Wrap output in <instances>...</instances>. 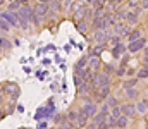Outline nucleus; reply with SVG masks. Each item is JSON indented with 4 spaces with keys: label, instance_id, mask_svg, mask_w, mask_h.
Instances as JSON below:
<instances>
[{
    "label": "nucleus",
    "instance_id": "f257e3e1",
    "mask_svg": "<svg viewBox=\"0 0 148 129\" xmlns=\"http://www.w3.org/2000/svg\"><path fill=\"white\" fill-rule=\"evenodd\" d=\"M33 10H35V9H33L29 3H24V5H21V9L16 12V14H17V19H19V24H21V28H23L24 31L29 29V19H31Z\"/></svg>",
    "mask_w": 148,
    "mask_h": 129
},
{
    "label": "nucleus",
    "instance_id": "f03ea898",
    "mask_svg": "<svg viewBox=\"0 0 148 129\" xmlns=\"http://www.w3.org/2000/svg\"><path fill=\"white\" fill-rule=\"evenodd\" d=\"M0 91L5 93V95H9L12 102H16L19 98V95H21V89H19V86L16 85V83H3V85L0 86Z\"/></svg>",
    "mask_w": 148,
    "mask_h": 129
},
{
    "label": "nucleus",
    "instance_id": "7ed1b4c3",
    "mask_svg": "<svg viewBox=\"0 0 148 129\" xmlns=\"http://www.w3.org/2000/svg\"><path fill=\"white\" fill-rule=\"evenodd\" d=\"M0 17L10 26V28H21L19 24V19H17V14L16 12H9V10H2L0 12Z\"/></svg>",
    "mask_w": 148,
    "mask_h": 129
},
{
    "label": "nucleus",
    "instance_id": "20e7f679",
    "mask_svg": "<svg viewBox=\"0 0 148 129\" xmlns=\"http://www.w3.org/2000/svg\"><path fill=\"white\" fill-rule=\"evenodd\" d=\"M79 112L90 119L91 115H95V114L98 112V109H97V103H95V102H91V100H86V103H84V105L79 109Z\"/></svg>",
    "mask_w": 148,
    "mask_h": 129
},
{
    "label": "nucleus",
    "instance_id": "39448f33",
    "mask_svg": "<svg viewBox=\"0 0 148 129\" xmlns=\"http://www.w3.org/2000/svg\"><path fill=\"white\" fill-rule=\"evenodd\" d=\"M110 83V78H109V74H97L95 76V79H93V88H98V86H105Z\"/></svg>",
    "mask_w": 148,
    "mask_h": 129
},
{
    "label": "nucleus",
    "instance_id": "423d86ee",
    "mask_svg": "<svg viewBox=\"0 0 148 129\" xmlns=\"http://www.w3.org/2000/svg\"><path fill=\"white\" fill-rule=\"evenodd\" d=\"M35 9V12H36L40 17H45L47 14H48V3H43V2H38L36 5L33 7Z\"/></svg>",
    "mask_w": 148,
    "mask_h": 129
},
{
    "label": "nucleus",
    "instance_id": "0eeeda50",
    "mask_svg": "<svg viewBox=\"0 0 148 129\" xmlns=\"http://www.w3.org/2000/svg\"><path fill=\"white\" fill-rule=\"evenodd\" d=\"M145 43H147V40L145 38H140V40H134V42L129 43V52H138V50H141L143 46H145Z\"/></svg>",
    "mask_w": 148,
    "mask_h": 129
},
{
    "label": "nucleus",
    "instance_id": "6e6552de",
    "mask_svg": "<svg viewBox=\"0 0 148 129\" xmlns=\"http://www.w3.org/2000/svg\"><path fill=\"white\" fill-rule=\"evenodd\" d=\"M121 112H122V115L124 117H134V114H136V107L134 105H122L121 107Z\"/></svg>",
    "mask_w": 148,
    "mask_h": 129
},
{
    "label": "nucleus",
    "instance_id": "1a4fd4ad",
    "mask_svg": "<svg viewBox=\"0 0 148 129\" xmlns=\"http://www.w3.org/2000/svg\"><path fill=\"white\" fill-rule=\"evenodd\" d=\"M95 40L98 42V45H103V43H107V40H109V35H107V31H97L95 33Z\"/></svg>",
    "mask_w": 148,
    "mask_h": 129
},
{
    "label": "nucleus",
    "instance_id": "9d476101",
    "mask_svg": "<svg viewBox=\"0 0 148 129\" xmlns=\"http://www.w3.org/2000/svg\"><path fill=\"white\" fill-rule=\"evenodd\" d=\"M48 9L52 10V12H60V9H62V0H50L48 2Z\"/></svg>",
    "mask_w": 148,
    "mask_h": 129
},
{
    "label": "nucleus",
    "instance_id": "9b49d317",
    "mask_svg": "<svg viewBox=\"0 0 148 129\" xmlns=\"http://www.w3.org/2000/svg\"><path fill=\"white\" fill-rule=\"evenodd\" d=\"M107 115H109L107 112H102V110H98V112L95 114V119H93V122H95V124H100V122H105V121H107Z\"/></svg>",
    "mask_w": 148,
    "mask_h": 129
},
{
    "label": "nucleus",
    "instance_id": "f8f14e48",
    "mask_svg": "<svg viewBox=\"0 0 148 129\" xmlns=\"http://www.w3.org/2000/svg\"><path fill=\"white\" fill-rule=\"evenodd\" d=\"M124 52H126V48H124V45H122V43H117V45L114 46V50H112V55H114V57L117 59V57H119V55H122Z\"/></svg>",
    "mask_w": 148,
    "mask_h": 129
},
{
    "label": "nucleus",
    "instance_id": "ddd939ff",
    "mask_svg": "<svg viewBox=\"0 0 148 129\" xmlns=\"http://www.w3.org/2000/svg\"><path fill=\"white\" fill-rule=\"evenodd\" d=\"M19 9H21V3H19L17 0H14V2H9V5H7L5 10H9V12H17Z\"/></svg>",
    "mask_w": 148,
    "mask_h": 129
},
{
    "label": "nucleus",
    "instance_id": "4468645a",
    "mask_svg": "<svg viewBox=\"0 0 148 129\" xmlns=\"http://www.w3.org/2000/svg\"><path fill=\"white\" fill-rule=\"evenodd\" d=\"M76 28H77V31H79L81 35H86V29H88V26H86L84 19H83V21H76Z\"/></svg>",
    "mask_w": 148,
    "mask_h": 129
},
{
    "label": "nucleus",
    "instance_id": "2eb2a0df",
    "mask_svg": "<svg viewBox=\"0 0 148 129\" xmlns=\"http://www.w3.org/2000/svg\"><path fill=\"white\" fill-rule=\"evenodd\" d=\"M127 126V117H124V115H121L117 121H115V128H121V129H124Z\"/></svg>",
    "mask_w": 148,
    "mask_h": 129
},
{
    "label": "nucleus",
    "instance_id": "dca6fc26",
    "mask_svg": "<svg viewBox=\"0 0 148 129\" xmlns=\"http://www.w3.org/2000/svg\"><path fill=\"white\" fill-rule=\"evenodd\" d=\"M93 28H95V29H102V28H103V17L97 16L95 21H93Z\"/></svg>",
    "mask_w": 148,
    "mask_h": 129
},
{
    "label": "nucleus",
    "instance_id": "f3484780",
    "mask_svg": "<svg viewBox=\"0 0 148 129\" xmlns=\"http://www.w3.org/2000/svg\"><path fill=\"white\" fill-rule=\"evenodd\" d=\"M98 67H100V60H98L97 57H91V59H90V69H95V71H97Z\"/></svg>",
    "mask_w": 148,
    "mask_h": 129
},
{
    "label": "nucleus",
    "instance_id": "a211bd4d",
    "mask_svg": "<svg viewBox=\"0 0 148 129\" xmlns=\"http://www.w3.org/2000/svg\"><path fill=\"white\" fill-rule=\"evenodd\" d=\"M102 89H100V98H105V96H109V93H110V86L105 85V86H100Z\"/></svg>",
    "mask_w": 148,
    "mask_h": 129
},
{
    "label": "nucleus",
    "instance_id": "6ab92c4d",
    "mask_svg": "<svg viewBox=\"0 0 148 129\" xmlns=\"http://www.w3.org/2000/svg\"><path fill=\"white\" fill-rule=\"evenodd\" d=\"M121 115H122L121 109H119V107H114V110H112V114L109 115V117H110V119H115V121H117V119H119Z\"/></svg>",
    "mask_w": 148,
    "mask_h": 129
},
{
    "label": "nucleus",
    "instance_id": "aec40b11",
    "mask_svg": "<svg viewBox=\"0 0 148 129\" xmlns=\"http://www.w3.org/2000/svg\"><path fill=\"white\" fill-rule=\"evenodd\" d=\"M140 33H141L140 29H134V31H133V33H129L127 36H129V40H131V42H134V40H140V38H141V35H140Z\"/></svg>",
    "mask_w": 148,
    "mask_h": 129
},
{
    "label": "nucleus",
    "instance_id": "412c9836",
    "mask_svg": "<svg viewBox=\"0 0 148 129\" xmlns=\"http://www.w3.org/2000/svg\"><path fill=\"white\" fill-rule=\"evenodd\" d=\"M107 105L112 107V109H114V107H119V100H117L115 96H109V98H107Z\"/></svg>",
    "mask_w": 148,
    "mask_h": 129
},
{
    "label": "nucleus",
    "instance_id": "4be33fe9",
    "mask_svg": "<svg viewBox=\"0 0 148 129\" xmlns=\"http://www.w3.org/2000/svg\"><path fill=\"white\" fill-rule=\"evenodd\" d=\"M126 17H127V21H129V23H136V21H138V10H136V12H131V14H127Z\"/></svg>",
    "mask_w": 148,
    "mask_h": 129
},
{
    "label": "nucleus",
    "instance_id": "5701e85b",
    "mask_svg": "<svg viewBox=\"0 0 148 129\" xmlns=\"http://www.w3.org/2000/svg\"><path fill=\"white\" fill-rule=\"evenodd\" d=\"M9 28H10V26H9V24L0 17V31H9Z\"/></svg>",
    "mask_w": 148,
    "mask_h": 129
},
{
    "label": "nucleus",
    "instance_id": "b1692460",
    "mask_svg": "<svg viewBox=\"0 0 148 129\" xmlns=\"http://www.w3.org/2000/svg\"><path fill=\"white\" fill-rule=\"evenodd\" d=\"M74 85H76V88H79V86L83 85V78H79L77 74L74 76Z\"/></svg>",
    "mask_w": 148,
    "mask_h": 129
},
{
    "label": "nucleus",
    "instance_id": "393cba45",
    "mask_svg": "<svg viewBox=\"0 0 148 129\" xmlns=\"http://www.w3.org/2000/svg\"><path fill=\"white\" fill-rule=\"evenodd\" d=\"M97 129H110V126H109V122L105 121V122H100V124H97Z\"/></svg>",
    "mask_w": 148,
    "mask_h": 129
},
{
    "label": "nucleus",
    "instance_id": "a878e982",
    "mask_svg": "<svg viewBox=\"0 0 148 129\" xmlns=\"http://www.w3.org/2000/svg\"><path fill=\"white\" fill-rule=\"evenodd\" d=\"M138 76H140V78H148V67L147 69H141V71L138 72Z\"/></svg>",
    "mask_w": 148,
    "mask_h": 129
},
{
    "label": "nucleus",
    "instance_id": "bb28decb",
    "mask_svg": "<svg viewBox=\"0 0 148 129\" xmlns=\"http://www.w3.org/2000/svg\"><path fill=\"white\" fill-rule=\"evenodd\" d=\"M138 110H140V112H145V110H147V107H145V103H143V102H140V103H138Z\"/></svg>",
    "mask_w": 148,
    "mask_h": 129
},
{
    "label": "nucleus",
    "instance_id": "cd10ccee",
    "mask_svg": "<svg viewBox=\"0 0 148 129\" xmlns=\"http://www.w3.org/2000/svg\"><path fill=\"white\" fill-rule=\"evenodd\" d=\"M127 96H136V89H127Z\"/></svg>",
    "mask_w": 148,
    "mask_h": 129
},
{
    "label": "nucleus",
    "instance_id": "c85d7f7f",
    "mask_svg": "<svg viewBox=\"0 0 148 129\" xmlns=\"http://www.w3.org/2000/svg\"><path fill=\"white\" fill-rule=\"evenodd\" d=\"M16 110H17L19 114H24V107H23V105H16Z\"/></svg>",
    "mask_w": 148,
    "mask_h": 129
},
{
    "label": "nucleus",
    "instance_id": "c756f323",
    "mask_svg": "<svg viewBox=\"0 0 148 129\" xmlns=\"http://www.w3.org/2000/svg\"><path fill=\"white\" fill-rule=\"evenodd\" d=\"M36 129H47V122H43V121H40V124H38Z\"/></svg>",
    "mask_w": 148,
    "mask_h": 129
},
{
    "label": "nucleus",
    "instance_id": "7c9ffc66",
    "mask_svg": "<svg viewBox=\"0 0 148 129\" xmlns=\"http://www.w3.org/2000/svg\"><path fill=\"white\" fill-rule=\"evenodd\" d=\"M84 128H86V129H97V124H95V122H91V124H86Z\"/></svg>",
    "mask_w": 148,
    "mask_h": 129
},
{
    "label": "nucleus",
    "instance_id": "2f4dec72",
    "mask_svg": "<svg viewBox=\"0 0 148 129\" xmlns=\"http://www.w3.org/2000/svg\"><path fill=\"white\" fill-rule=\"evenodd\" d=\"M141 7L143 9H148V0H141Z\"/></svg>",
    "mask_w": 148,
    "mask_h": 129
},
{
    "label": "nucleus",
    "instance_id": "473e14b6",
    "mask_svg": "<svg viewBox=\"0 0 148 129\" xmlns=\"http://www.w3.org/2000/svg\"><path fill=\"white\" fill-rule=\"evenodd\" d=\"M17 2H19L21 5H24V3H29V0H17Z\"/></svg>",
    "mask_w": 148,
    "mask_h": 129
},
{
    "label": "nucleus",
    "instance_id": "72a5a7b5",
    "mask_svg": "<svg viewBox=\"0 0 148 129\" xmlns=\"http://www.w3.org/2000/svg\"><path fill=\"white\" fill-rule=\"evenodd\" d=\"M145 60H147V62H148V48H147V50H145Z\"/></svg>",
    "mask_w": 148,
    "mask_h": 129
},
{
    "label": "nucleus",
    "instance_id": "f704fd0d",
    "mask_svg": "<svg viewBox=\"0 0 148 129\" xmlns=\"http://www.w3.org/2000/svg\"><path fill=\"white\" fill-rule=\"evenodd\" d=\"M143 103H145V107L148 109V98H147V100H143Z\"/></svg>",
    "mask_w": 148,
    "mask_h": 129
},
{
    "label": "nucleus",
    "instance_id": "c9c22d12",
    "mask_svg": "<svg viewBox=\"0 0 148 129\" xmlns=\"http://www.w3.org/2000/svg\"><path fill=\"white\" fill-rule=\"evenodd\" d=\"M38 2H43V3H48L50 0H38Z\"/></svg>",
    "mask_w": 148,
    "mask_h": 129
},
{
    "label": "nucleus",
    "instance_id": "e433bc0d",
    "mask_svg": "<svg viewBox=\"0 0 148 129\" xmlns=\"http://www.w3.org/2000/svg\"><path fill=\"white\" fill-rule=\"evenodd\" d=\"M2 53H3V50H2V48H0V57H2Z\"/></svg>",
    "mask_w": 148,
    "mask_h": 129
},
{
    "label": "nucleus",
    "instance_id": "4c0bfd02",
    "mask_svg": "<svg viewBox=\"0 0 148 129\" xmlns=\"http://www.w3.org/2000/svg\"><path fill=\"white\" fill-rule=\"evenodd\" d=\"M5 2H14V0H5Z\"/></svg>",
    "mask_w": 148,
    "mask_h": 129
},
{
    "label": "nucleus",
    "instance_id": "58836bf2",
    "mask_svg": "<svg viewBox=\"0 0 148 129\" xmlns=\"http://www.w3.org/2000/svg\"><path fill=\"white\" fill-rule=\"evenodd\" d=\"M19 129H28V128H19Z\"/></svg>",
    "mask_w": 148,
    "mask_h": 129
},
{
    "label": "nucleus",
    "instance_id": "ea45409f",
    "mask_svg": "<svg viewBox=\"0 0 148 129\" xmlns=\"http://www.w3.org/2000/svg\"><path fill=\"white\" fill-rule=\"evenodd\" d=\"M0 12H2V7H0Z\"/></svg>",
    "mask_w": 148,
    "mask_h": 129
},
{
    "label": "nucleus",
    "instance_id": "a19ab883",
    "mask_svg": "<svg viewBox=\"0 0 148 129\" xmlns=\"http://www.w3.org/2000/svg\"><path fill=\"white\" fill-rule=\"evenodd\" d=\"M0 119H2V115H0Z\"/></svg>",
    "mask_w": 148,
    "mask_h": 129
}]
</instances>
